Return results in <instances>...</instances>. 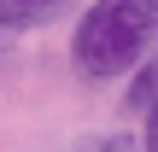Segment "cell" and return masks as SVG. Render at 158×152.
Segmentation results:
<instances>
[{"instance_id":"cell-1","label":"cell","mask_w":158,"mask_h":152,"mask_svg":"<svg viewBox=\"0 0 158 152\" xmlns=\"http://www.w3.org/2000/svg\"><path fill=\"white\" fill-rule=\"evenodd\" d=\"M158 35V0H88L70 29V64L88 82L129 76Z\"/></svg>"},{"instance_id":"cell-2","label":"cell","mask_w":158,"mask_h":152,"mask_svg":"<svg viewBox=\"0 0 158 152\" xmlns=\"http://www.w3.org/2000/svg\"><path fill=\"white\" fill-rule=\"evenodd\" d=\"M76 0H0V29L6 35H29V29H47L59 18H70Z\"/></svg>"},{"instance_id":"cell-3","label":"cell","mask_w":158,"mask_h":152,"mask_svg":"<svg viewBox=\"0 0 158 152\" xmlns=\"http://www.w3.org/2000/svg\"><path fill=\"white\" fill-rule=\"evenodd\" d=\"M123 105L129 111H147V105H158V64H135V82H129V94H123Z\"/></svg>"},{"instance_id":"cell-4","label":"cell","mask_w":158,"mask_h":152,"mask_svg":"<svg viewBox=\"0 0 158 152\" xmlns=\"http://www.w3.org/2000/svg\"><path fill=\"white\" fill-rule=\"evenodd\" d=\"M135 152H158V105L141 111V135H135Z\"/></svg>"},{"instance_id":"cell-5","label":"cell","mask_w":158,"mask_h":152,"mask_svg":"<svg viewBox=\"0 0 158 152\" xmlns=\"http://www.w3.org/2000/svg\"><path fill=\"white\" fill-rule=\"evenodd\" d=\"M82 152H135V135H94L82 141Z\"/></svg>"},{"instance_id":"cell-6","label":"cell","mask_w":158,"mask_h":152,"mask_svg":"<svg viewBox=\"0 0 158 152\" xmlns=\"http://www.w3.org/2000/svg\"><path fill=\"white\" fill-rule=\"evenodd\" d=\"M152 41H158V35H152Z\"/></svg>"}]
</instances>
